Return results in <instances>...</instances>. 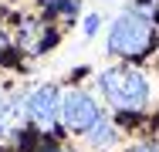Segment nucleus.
<instances>
[{"instance_id":"obj_1","label":"nucleus","mask_w":159,"mask_h":152,"mask_svg":"<svg viewBox=\"0 0 159 152\" xmlns=\"http://www.w3.org/2000/svg\"><path fill=\"white\" fill-rule=\"evenodd\" d=\"M152 7H135L112 20L108 27V51L119 58H142L152 47Z\"/></svg>"},{"instance_id":"obj_2","label":"nucleus","mask_w":159,"mask_h":152,"mask_svg":"<svg viewBox=\"0 0 159 152\" xmlns=\"http://www.w3.org/2000/svg\"><path fill=\"white\" fill-rule=\"evenodd\" d=\"M98 88L119 112H142L149 105V81L135 68H105L98 74Z\"/></svg>"},{"instance_id":"obj_3","label":"nucleus","mask_w":159,"mask_h":152,"mask_svg":"<svg viewBox=\"0 0 159 152\" xmlns=\"http://www.w3.org/2000/svg\"><path fill=\"white\" fill-rule=\"evenodd\" d=\"M98 118H102L98 115V105H95V98L88 91H68L61 98V122L71 132H88Z\"/></svg>"},{"instance_id":"obj_4","label":"nucleus","mask_w":159,"mask_h":152,"mask_svg":"<svg viewBox=\"0 0 159 152\" xmlns=\"http://www.w3.org/2000/svg\"><path fill=\"white\" fill-rule=\"evenodd\" d=\"M27 115L41 128H54V122L61 118V95H58V88L54 85L34 88L31 98H27Z\"/></svg>"},{"instance_id":"obj_5","label":"nucleus","mask_w":159,"mask_h":152,"mask_svg":"<svg viewBox=\"0 0 159 152\" xmlns=\"http://www.w3.org/2000/svg\"><path fill=\"white\" fill-rule=\"evenodd\" d=\"M27 98L24 95H14V98H3V108H0V135L17 142L24 125H27Z\"/></svg>"},{"instance_id":"obj_6","label":"nucleus","mask_w":159,"mask_h":152,"mask_svg":"<svg viewBox=\"0 0 159 152\" xmlns=\"http://www.w3.org/2000/svg\"><path fill=\"white\" fill-rule=\"evenodd\" d=\"M85 139H88V145H92V149H108V145H115V139H119V128H115L108 118H98L95 125L85 132Z\"/></svg>"},{"instance_id":"obj_7","label":"nucleus","mask_w":159,"mask_h":152,"mask_svg":"<svg viewBox=\"0 0 159 152\" xmlns=\"http://www.w3.org/2000/svg\"><path fill=\"white\" fill-rule=\"evenodd\" d=\"M41 3H44V10H51V14H75L81 0H41Z\"/></svg>"},{"instance_id":"obj_8","label":"nucleus","mask_w":159,"mask_h":152,"mask_svg":"<svg viewBox=\"0 0 159 152\" xmlns=\"http://www.w3.org/2000/svg\"><path fill=\"white\" fill-rule=\"evenodd\" d=\"M98 24H102V17H98V14H88V17H85V24H81V27H85V37H95Z\"/></svg>"},{"instance_id":"obj_9","label":"nucleus","mask_w":159,"mask_h":152,"mask_svg":"<svg viewBox=\"0 0 159 152\" xmlns=\"http://www.w3.org/2000/svg\"><path fill=\"white\" fill-rule=\"evenodd\" d=\"M129 152H159V149H156V142H139V145H132Z\"/></svg>"},{"instance_id":"obj_10","label":"nucleus","mask_w":159,"mask_h":152,"mask_svg":"<svg viewBox=\"0 0 159 152\" xmlns=\"http://www.w3.org/2000/svg\"><path fill=\"white\" fill-rule=\"evenodd\" d=\"M7 47V34H3V27H0V51Z\"/></svg>"},{"instance_id":"obj_11","label":"nucleus","mask_w":159,"mask_h":152,"mask_svg":"<svg viewBox=\"0 0 159 152\" xmlns=\"http://www.w3.org/2000/svg\"><path fill=\"white\" fill-rule=\"evenodd\" d=\"M0 108H3V91H0Z\"/></svg>"},{"instance_id":"obj_12","label":"nucleus","mask_w":159,"mask_h":152,"mask_svg":"<svg viewBox=\"0 0 159 152\" xmlns=\"http://www.w3.org/2000/svg\"><path fill=\"white\" fill-rule=\"evenodd\" d=\"M51 152H54V149H51Z\"/></svg>"}]
</instances>
